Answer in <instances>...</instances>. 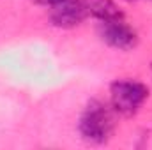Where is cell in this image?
<instances>
[{
	"label": "cell",
	"mask_w": 152,
	"mask_h": 150,
	"mask_svg": "<svg viewBox=\"0 0 152 150\" xmlns=\"http://www.w3.org/2000/svg\"><path fill=\"white\" fill-rule=\"evenodd\" d=\"M78 129L83 140H87L88 143H106L112 138L115 129L113 108H110L106 103L99 99H92L80 117Z\"/></svg>",
	"instance_id": "obj_1"
},
{
	"label": "cell",
	"mask_w": 152,
	"mask_h": 150,
	"mask_svg": "<svg viewBox=\"0 0 152 150\" xmlns=\"http://www.w3.org/2000/svg\"><path fill=\"white\" fill-rule=\"evenodd\" d=\"M149 97V88L145 83L136 79H117L110 85V99L115 113L124 117H133L140 111Z\"/></svg>",
	"instance_id": "obj_2"
},
{
	"label": "cell",
	"mask_w": 152,
	"mask_h": 150,
	"mask_svg": "<svg viewBox=\"0 0 152 150\" xmlns=\"http://www.w3.org/2000/svg\"><path fill=\"white\" fill-rule=\"evenodd\" d=\"M99 37L108 46L115 50L129 51L138 44L136 32L124 21V20H112V21H101L99 23Z\"/></svg>",
	"instance_id": "obj_3"
},
{
	"label": "cell",
	"mask_w": 152,
	"mask_h": 150,
	"mask_svg": "<svg viewBox=\"0 0 152 150\" xmlns=\"http://www.w3.org/2000/svg\"><path fill=\"white\" fill-rule=\"evenodd\" d=\"M88 16L83 0H64L50 7V20L58 28H73Z\"/></svg>",
	"instance_id": "obj_4"
},
{
	"label": "cell",
	"mask_w": 152,
	"mask_h": 150,
	"mask_svg": "<svg viewBox=\"0 0 152 150\" xmlns=\"http://www.w3.org/2000/svg\"><path fill=\"white\" fill-rule=\"evenodd\" d=\"M88 16L97 18L99 21L124 20V12L113 0H83Z\"/></svg>",
	"instance_id": "obj_5"
},
{
	"label": "cell",
	"mask_w": 152,
	"mask_h": 150,
	"mask_svg": "<svg viewBox=\"0 0 152 150\" xmlns=\"http://www.w3.org/2000/svg\"><path fill=\"white\" fill-rule=\"evenodd\" d=\"M32 2H36V4H39V5L53 7V5H57V4H60V2H64V0H32Z\"/></svg>",
	"instance_id": "obj_6"
},
{
	"label": "cell",
	"mask_w": 152,
	"mask_h": 150,
	"mask_svg": "<svg viewBox=\"0 0 152 150\" xmlns=\"http://www.w3.org/2000/svg\"><path fill=\"white\" fill-rule=\"evenodd\" d=\"M127 2H133V0H127Z\"/></svg>",
	"instance_id": "obj_7"
}]
</instances>
